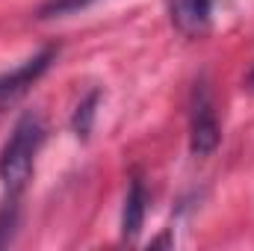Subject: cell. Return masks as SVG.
Instances as JSON below:
<instances>
[{
    "instance_id": "7a4b0ae2",
    "label": "cell",
    "mask_w": 254,
    "mask_h": 251,
    "mask_svg": "<svg viewBox=\"0 0 254 251\" xmlns=\"http://www.w3.org/2000/svg\"><path fill=\"white\" fill-rule=\"evenodd\" d=\"M219 139H222V127H219L216 110H213L210 89H207V83H198L190 113V151L195 157H210L219 148Z\"/></svg>"
},
{
    "instance_id": "52a82bcc",
    "label": "cell",
    "mask_w": 254,
    "mask_h": 251,
    "mask_svg": "<svg viewBox=\"0 0 254 251\" xmlns=\"http://www.w3.org/2000/svg\"><path fill=\"white\" fill-rule=\"evenodd\" d=\"M18 222H21L18 195H15V192H9V198H6V201H3V207H0V249H6V246L15 240Z\"/></svg>"
},
{
    "instance_id": "8992f818",
    "label": "cell",
    "mask_w": 254,
    "mask_h": 251,
    "mask_svg": "<svg viewBox=\"0 0 254 251\" xmlns=\"http://www.w3.org/2000/svg\"><path fill=\"white\" fill-rule=\"evenodd\" d=\"M98 107H101V89H92V92L74 107V113H71V133H74L80 142H86V139L92 136L95 119H98Z\"/></svg>"
},
{
    "instance_id": "9c48e42d",
    "label": "cell",
    "mask_w": 254,
    "mask_h": 251,
    "mask_svg": "<svg viewBox=\"0 0 254 251\" xmlns=\"http://www.w3.org/2000/svg\"><path fill=\"white\" fill-rule=\"evenodd\" d=\"M169 246H175V240H172L169 234H163V237H157V240L151 243V249H169Z\"/></svg>"
},
{
    "instance_id": "3957f363",
    "label": "cell",
    "mask_w": 254,
    "mask_h": 251,
    "mask_svg": "<svg viewBox=\"0 0 254 251\" xmlns=\"http://www.w3.org/2000/svg\"><path fill=\"white\" fill-rule=\"evenodd\" d=\"M60 57V48H45V51H39L36 57H30L27 63H21L18 68H12V71H6V74H0V113L6 110V107H12L18 98H24L27 92H30V86L54 65V60Z\"/></svg>"
},
{
    "instance_id": "30bf717a",
    "label": "cell",
    "mask_w": 254,
    "mask_h": 251,
    "mask_svg": "<svg viewBox=\"0 0 254 251\" xmlns=\"http://www.w3.org/2000/svg\"><path fill=\"white\" fill-rule=\"evenodd\" d=\"M249 86H252V89H254V68H252V71H249Z\"/></svg>"
},
{
    "instance_id": "277c9868",
    "label": "cell",
    "mask_w": 254,
    "mask_h": 251,
    "mask_svg": "<svg viewBox=\"0 0 254 251\" xmlns=\"http://www.w3.org/2000/svg\"><path fill=\"white\" fill-rule=\"evenodd\" d=\"M169 15L184 36H204L213 24V0H169Z\"/></svg>"
},
{
    "instance_id": "6da1fadb",
    "label": "cell",
    "mask_w": 254,
    "mask_h": 251,
    "mask_svg": "<svg viewBox=\"0 0 254 251\" xmlns=\"http://www.w3.org/2000/svg\"><path fill=\"white\" fill-rule=\"evenodd\" d=\"M42 142H45V122L36 113H24L15 122L3 151H0V181L9 192L18 195L24 184L30 181L36 154L42 151Z\"/></svg>"
},
{
    "instance_id": "5b68a950",
    "label": "cell",
    "mask_w": 254,
    "mask_h": 251,
    "mask_svg": "<svg viewBox=\"0 0 254 251\" xmlns=\"http://www.w3.org/2000/svg\"><path fill=\"white\" fill-rule=\"evenodd\" d=\"M145 210H148V189L139 175L130 178V187L125 195V207H122V237L127 243H133L145 225Z\"/></svg>"
},
{
    "instance_id": "ba28073f",
    "label": "cell",
    "mask_w": 254,
    "mask_h": 251,
    "mask_svg": "<svg viewBox=\"0 0 254 251\" xmlns=\"http://www.w3.org/2000/svg\"><path fill=\"white\" fill-rule=\"evenodd\" d=\"M92 3H95V0H45V3L39 6L36 18L48 21V18H63V15H74V12H80V9H86V6H92Z\"/></svg>"
}]
</instances>
